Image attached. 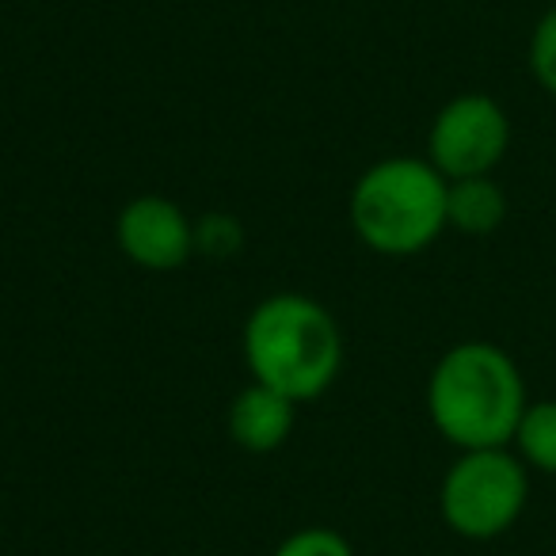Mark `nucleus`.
I'll use <instances>...</instances> for the list:
<instances>
[{"label":"nucleus","instance_id":"1","mask_svg":"<svg viewBox=\"0 0 556 556\" xmlns=\"http://www.w3.org/2000/svg\"><path fill=\"white\" fill-rule=\"evenodd\" d=\"M526 404L518 363L488 340L454 343L427 378V416L457 450L510 446Z\"/></svg>","mask_w":556,"mask_h":556},{"label":"nucleus","instance_id":"2","mask_svg":"<svg viewBox=\"0 0 556 556\" xmlns=\"http://www.w3.org/2000/svg\"><path fill=\"white\" fill-rule=\"evenodd\" d=\"M244 363L252 381L290 396L317 401L343 363L340 325L320 302L305 294L263 298L244 320Z\"/></svg>","mask_w":556,"mask_h":556},{"label":"nucleus","instance_id":"3","mask_svg":"<svg viewBox=\"0 0 556 556\" xmlns=\"http://www.w3.org/2000/svg\"><path fill=\"white\" fill-rule=\"evenodd\" d=\"M450 179L427 156H386L351 187L348 217L355 237L378 255H419L442 237Z\"/></svg>","mask_w":556,"mask_h":556},{"label":"nucleus","instance_id":"4","mask_svg":"<svg viewBox=\"0 0 556 556\" xmlns=\"http://www.w3.org/2000/svg\"><path fill=\"white\" fill-rule=\"evenodd\" d=\"M530 469L510 446L462 450L439 484L442 522L465 541H492L522 518Z\"/></svg>","mask_w":556,"mask_h":556},{"label":"nucleus","instance_id":"5","mask_svg":"<svg viewBox=\"0 0 556 556\" xmlns=\"http://www.w3.org/2000/svg\"><path fill=\"white\" fill-rule=\"evenodd\" d=\"M510 149V118L500 100L462 92L442 103L427 130V161L446 179L492 176Z\"/></svg>","mask_w":556,"mask_h":556},{"label":"nucleus","instance_id":"6","mask_svg":"<svg viewBox=\"0 0 556 556\" xmlns=\"http://www.w3.org/2000/svg\"><path fill=\"white\" fill-rule=\"evenodd\" d=\"M115 240L126 260L146 270H176L194 252V229L187 214L161 194L126 202L115 222Z\"/></svg>","mask_w":556,"mask_h":556},{"label":"nucleus","instance_id":"7","mask_svg":"<svg viewBox=\"0 0 556 556\" xmlns=\"http://www.w3.org/2000/svg\"><path fill=\"white\" fill-rule=\"evenodd\" d=\"M298 419V404L290 396L275 393V389L252 381L240 389L229 404V439L248 454H270L290 439Z\"/></svg>","mask_w":556,"mask_h":556},{"label":"nucleus","instance_id":"8","mask_svg":"<svg viewBox=\"0 0 556 556\" xmlns=\"http://www.w3.org/2000/svg\"><path fill=\"white\" fill-rule=\"evenodd\" d=\"M507 222V194L492 176L450 179L446 225L465 237H488Z\"/></svg>","mask_w":556,"mask_h":556},{"label":"nucleus","instance_id":"9","mask_svg":"<svg viewBox=\"0 0 556 556\" xmlns=\"http://www.w3.org/2000/svg\"><path fill=\"white\" fill-rule=\"evenodd\" d=\"M515 454L530 472L556 477V401H530L518 419V431L510 439Z\"/></svg>","mask_w":556,"mask_h":556},{"label":"nucleus","instance_id":"10","mask_svg":"<svg viewBox=\"0 0 556 556\" xmlns=\"http://www.w3.org/2000/svg\"><path fill=\"white\" fill-rule=\"evenodd\" d=\"M526 65L541 92L556 96V4H548L545 16L533 24L530 47H526Z\"/></svg>","mask_w":556,"mask_h":556},{"label":"nucleus","instance_id":"11","mask_svg":"<svg viewBox=\"0 0 556 556\" xmlns=\"http://www.w3.org/2000/svg\"><path fill=\"white\" fill-rule=\"evenodd\" d=\"M275 556H355V548L343 533L328 530V526H305V530L290 533L275 548Z\"/></svg>","mask_w":556,"mask_h":556},{"label":"nucleus","instance_id":"12","mask_svg":"<svg viewBox=\"0 0 556 556\" xmlns=\"http://www.w3.org/2000/svg\"><path fill=\"white\" fill-rule=\"evenodd\" d=\"M548 4H556V0H548Z\"/></svg>","mask_w":556,"mask_h":556}]
</instances>
